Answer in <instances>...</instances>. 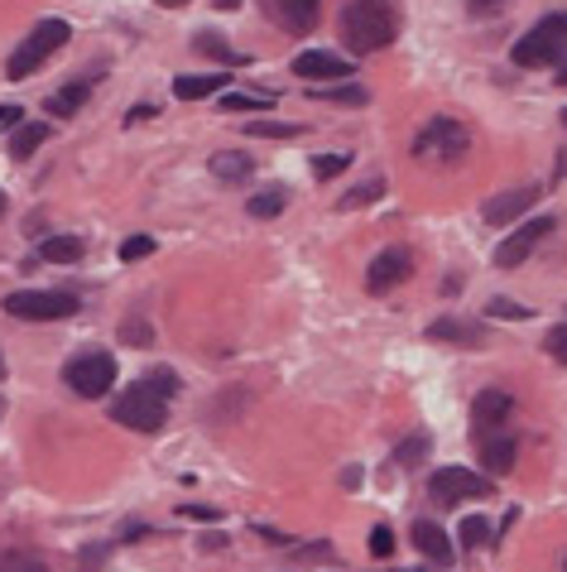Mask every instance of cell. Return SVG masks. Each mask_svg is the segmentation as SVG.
I'll return each instance as SVG.
<instances>
[{
  "label": "cell",
  "instance_id": "cell-1",
  "mask_svg": "<svg viewBox=\"0 0 567 572\" xmlns=\"http://www.w3.org/2000/svg\"><path fill=\"white\" fill-rule=\"evenodd\" d=\"M342 39L352 53H381L399 39V0H352L342 10Z\"/></svg>",
  "mask_w": 567,
  "mask_h": 572
},
{
  "label": "cell",
  "instance_id": "cell-2",
  "mask_svg": "<svg viewBox=\"0 0 567 572\" xmlns=\"http://www.w3.org/2000/svg\"><path fill=\"white\" fill-rule=\"evenodd\" d=\"M467 150H472V136L453 116H433L414 140V159H424V164H457V159H467Z\"/></svg>",
  "mask_w": 567,
  "mask_h": 572
},
{
  "label": "cell",
  "instance_id": "cell-3",
  "mask_svg": "<svg viewBox=\"0 0 567 572\" xmlns=\"http://www.w3.org/2000/svg\"><path fill=\"white\" fill-rule=\"evenodd\" d=\"M111 419L121 423V429H135V433H159L169 423V400L164 394H154L144 380H135L125 394H115Z\"/></svg>",
  "mask_w": 567,
  "mask_h": 572
},
{
  "label": "cell",
  "instance_id": "cell-4",
  "mask_svg": "<svg viewBox=\"0 0 567 572\" xmlns=\"http://www.w3.org/2000/svg\"><path fill=\"white\" fill-rule=\"evenodd\" d=\"M563 53H567V10L544 14V20L515 43V63L519 68H554Z\"/></svg>",
  "mask_w": 567,
  "mask_h": 572
},
{
  "label": "cell",
  "instance_id": "cell-5",
  "mask_svg": "<svg viewBox=\"0 0 567 572\" xmlns=\"http://www.w3.org/2000/svg\"><path fill=\"white\" fill-rule=\"evenodd\" d=\"M68 39H72L68 20H39V24H34V34H29L20 49H14V58H10V68H6V72H10V82H24L29 72H39L58 49H63Z\"/></svg>",
  "mask_w": 567,
  "mask_h": 572
},
{
  "label": "cell",
  "instance_id": "cell-6",
  "mask_svg": "<svg viewBox=\"0 0 567 572\" xmlns=\"http://www.w3.org/2000/svg\"><path fill=\"white\" fill-rule=\"evenodd\" d=\"M63 385L82 400H101L111 385H115V357L111 351H82L63 365Z\"/></svg>",
  "mask_w": 567,
  "mask_h": 572
},
{
  "label": "cell",
  "instance_id": "cell-7",
  "mask_svg": "<svg viewBox=\"0 0 567 572\" xmlns=\"http://www.w3.org/2000/svg\"><path fill=\"white\" fill-rule=\"evenodd\" d=\"M6 313L20 322H58L78 313V299L63 289H20V293H6Z\"/></svg>",
  "mask_w": 567,
  "mask_h": 572
},
{
  "label": "cell",
  "instance_id": "cell-8",
  "mask_svg": "<svg viewBox=\"0 0 567 572\" xmlns=\"http://www.w3.org/2000/svg\"><path fill=\"white\" fill-rule=\"evenodd\" d=\"M496 491V481L472 472V466H438V472L428 476V495L438 505H457V501H476V495H490Z\"/></svg>",
  "mask_w": 567,
  "mask_h": 572
},
{
  "label": "cell",
  "instance_id": "cell-9",
  "mask_svg": "<svg viewBox=\"0 0 567 572\" xmlns=\"http://www.w3.org/2000/svg\"><path fill=\"white\" fill-rule=\"evenodd\" d=\"M558 222H554V217H534V222H525V227H519L515 231V237H505L500 245H496V265L500 270H515V265H525V260H529V251H534V245H539L544 237H548V231H554Z\"/></svg>",
  "mask_w": 567,
  "mask_h": 572
},
{
  "label": "cell",
  "instance_id": "cell-10",
  "mask_svg": "<svg viewBox=\"0 0 567 572\" xmlns=\"http://www.w3.org/2000/svg\"><path fill=\"white\" fill-rule=\"evenodd\" d=\"M260 10L270 14L284 34H308L323 14V0H260Z\"/></svg>",
  "mask_w": 567,
  "mask_h": 572
},
{
  "label": "cell",
  "instance_id": "cell-11",
  "mask_svg": "<svg viewBox=\"0 0 567 572\" xmlns=\"http://www.w3.org/2000/svg\"><path fill=\"white\" fill-rule=\"evenodd\" d=\"M409 270H414L409 251H399V245H389V251H381V255L371 260V270H366V293H389L395 284L409 280Z\"/></svg>",
  "mask_w": 567,
  "mask_h": 572
},
{
  "label": "cell",
  "instance_id": "cell-12",
  "mask_svg": "<svg viewBox=\"0 0 567 572\" xmlns=\"http://www.w3.org/2000/svg\"><path fill=\"white\" fill-rule=\"evenodd\" d=\"M476 438V452H482V466H490V476H505L515 466V452L519 443L505 429H490V433H472Z\"/></svg>",
  "mask_w": 567,
  "mask_h": 572
},
{
  "label": "cell",
  "instance_id": "cell-13",
  "mask_svg": "<svg viewBox=\"0 0 567 572\" xmlns=\"http://www.w3.org/2000/svg\"><path fill=\"white\" fill-rule=\"evenodd\" d=\"M515 414V400L510 390H482V400L472 404V429L476 433H490V429H505Z\"/></svg>",
  "mask_w": 567,
  "mask_h": 572
},
{
  "label": "cell",
  "instance_id": "cell-14",
  "mask_svg": "<svg viewBox=\"0 0 567 572\" xmlns=\"http://www.w3.org/2000/svg\"><path fill=\"white\" fill-rule=\"evenodd\" d=\"M534 202H539V188H515V193H500V198H490L486 208H482V217L490 227H505V222H519Z\"/></svg>",
  "mask_w": 567,
  "mask_h": 572
},
{
  "label": "cell",
  "instance_id": "cell-15",
  "mask_svg": "<svg viewBox=\"0 0 567 572\" xmlns=\"http://www.w3.org/2000/svg\"><path fill=\"white\" fill-rule=\"evenodd\" d=\"M294 72H298V78H337V82H346V78H352V63H346V58H337V53H327V49H308V53H298L294 58Z\"/></svg>",
  "mask_w": 567,
  "mask_h": 572
},
{
  "label": "cell",
  "instance_id": "cell-16",
  "mask_svg": "<svg viewBox=\"0 0 567 572\" xmlns=\"http://www.w3.org/2000/svg\"><path fill=\"white\" fill-rule=\"evenodd\" d=\"M414 549L424 553L428 563H443V568L457 559L453 539H447V534H443V524H433V520H418V524H414Z\"/></svg>",
  "mask_w": 567,
  "mask_h": 572
},
{
  "label": "cell",
  "instance_id": "cell-17",
  "mask_svg": "<svg viewBox=\"0 0 567 572\" xmlns=\"http://www.w3.org/2000/svg\"><path fill=\"white\" fill-rule=\"evenodd\" d=\"M482 322H467V318H438L428 328V342H453V347H476L482 342Z\"/></svg>",
  "mask_w": 567,
  "mask_h": 572
},
{
  "label": "cell",
  "instance_id": "cell-18",
  "mask_svg": "<svg viewBox=\"0 0 567 572\" xmlns=\"http://www.w3.org/2000/svg\"><path fill=\"white\" fill-rule=\"evenodd\" d=\"M87 97H92V82H68L63 92H53L49 101H43V107H49V116H78L82 107H87Z\"/></svg>",
  "mask_w": 567,
  "mask_h": 572
},
{
  "label": "cell",
  "instance_id": "cell-19",
  "mask_svg": "<svg viewBox=\"0 0 567 572\" xmlns=\"http://www.w3.org/2000/svg\"><path fill=\"white\" fill-rule=\"evenodd\" d=\"M251 169H255V159H245V154H231V150L212 154V173L222 183H245V179H251Z\"/></svg>",
  "mask_w": 567,
  "mask_h": 572
},
{
  "label": "cell",
  "instance_id": "cell-20",
  "mask_svg": "<svg viewBox=\"0 0 567 572\" xmlns=\"http://www.w3.org/2000/svg\"><path fill=\"white\" fill-rule=\"evenodd\" d=\"M43 140H49V126H43V121L14 126V140H10V159H29V154H34Z\"/></svg>",
  "mask_w": 567,
  "mask_h": 572
},
{
  "label": "cell",
  "instance_id": "cell-21",
  "mask_svg": "<svg viewBox=\"0 0 567 572\" xmlns=\"http://www.w3.org/2000/svg\"><path fill=\"white\" fill-rule=\"evenodd\" d=\"M82 251H87L82 237H49L39 245V255L53 260V265H72V260H82Z\"/></svg>",
  "mask_w": 567,
  "mask_h": 572
},
{
  "label": "cell",
  "instance_id": "cell-22",
  "mask_svg": "<svg viewBox=\"0 0 567 572\" xmlns=\"http://www.w3.org/2000/svg\"><path fill=\"white\" fill-rule=\"evenodd\" d=\"M222 72H212V78H173V97H183V101H202V97H212V92H222Z\"/></svg>",
  "mask_w": 567,
  "mask_h": 572
},
{
  "label": "cell",
  "instance_id": "cell-23",
  "mask_svg": "<svg viewBox=\"0 0 567 572\" xmlns=\"http://www.w3.org/2000/svg\"><path fill=\"white\" fill-rule=\"evenodd\" d=\"M284 202H288L284 188H260V193L245 202V208H251V217H260V222H270V217H280V212H284Z\"/></svg>",
  "mask_w": 567,
  "mask_h": 572
},
{
  "label": "cell",
  "instance_id": "cell-24",
  "mask_svg": "<svg viewBox=\"0 0 567 572\" xmlns=\"http://www.w3.org/2000/svg\"><path fill=\"white\" fill-rule=\"evenodd\" d=\"M193 49H198V53H207V58H222V63H231V68H241V63H245V53L231 49L222 34H198V39H193Z\"/></svg>",
  "mask_w": 567,
  "mask_h": 572
},
{
  "label": "cell",
  "instance_id": "cell-25",
  "mask_svg": "<svg viewBox=\"0 0 567 572\" xmlns=\"http://www.w3.org/2000/svg\"><path fill=\"white\" fill-rule=\"evenodd\" d=\"M0 572H53L39 553H24V549H6L0 553Z\"/></svg>",
  "mask_w": 567,
  "mask_h": 572
},
{
  "label": "cell",
  "instance_id": "cell-26",
  "mask_svg": "<svg viewBox=\"0 0 567 572\" xmlns=\"http://www.w3.org/2000/svg\"><path fill=\"white\" fill-rule=\"evenodd\" d=\"M457 534H462V544H467V549H490V539H496V534H490V524H486V515H467Z\"/></svg>",
  "mask_w": 567,
  "mask_h": 572
},
{
  "label": "cell",
  "instance_id": "cell-27",
  "mask_svg": "<svg viewBox=\"0 0 567 572\" xmlns=\"http://www.w3.org/2000/svg\"><path fill=\"white\" fill-rule=\"evenodd\" d=\"M222 107H226V111H270L274 97H265V92H226Z\"/></svg>",
  "mask_w": 567,
  "mask_h": 572
},
{
  "label": "cell",
  "instance_id": "cell-28",
  "mask_svg": "<svg viewBox=\"0 0 567 572\" xmlns=\"http://www.w3.org/2000/svg\"><path fill=\"white\" fill-rule=\"evenodd\" d=\"M385 193V179H371V183H361V188H352V193L342 198V212H356V208H371L375 198Z\"/></svg>",
  "mask_w": 567,
  "mask_h": 572
},
{
  "label": "cell",
  "instance_id": "cell-29",
  "mask_svg": "<svg viewBox=\"0 0 567 572\" xmlns=\"http://www.w3.org/2000/svg\"><path fill=\"white\" fill-rule=\"evenodd\" d=\"M313 101H352V107H361L366 87H313Z\"/></svg>",
  "mask_w": 567,
  "mask_h": 572
},
{
  "label": "cell",
  "instance_id": "cell-30",
  "mask_svg": "<svg viewBox=\"0 0 567 572\" xmlns=\"http://www.w3.org/2000/svg\"><path fill=\"white\" fill-rule=\"evenodd\" d=\"M245 136H265V140H288V136H298V126H284V121H245Z\"/></svg>",
  "mask_w": 567,
  "mask_h": 572
},
{
  "label": "cell",
  "instance_id": "cell-31",
  "mask_svg": "<svg viewBox=\"0 0 567 572\" xmlns=\"http://www.w3.org/2000/svg\"><path fill=\"white\" fill-rule=\"evenodd\" d=\"M346 164H352V154H317L313 159V179H337Z\"/></svg>",
  "mask_w": 567,
  "mask_h": 572
},
{
  "label": "cell",
  "instance_id": "cell-32",
  "mask_svg": "<svg viewBox=\"0 0 567 572\" xmlns=\"http://www.w3.org/2000/svg\"><path fill=\"white\" fill-rule=\"evenodd\" d=\"M144 385H150L154 394H164V400H173V394H179V375L173 371H150L144 375Z\"/></svg>",
  "mask_w": 567,
  "mask_h": 572
},
{
  "label": "cell",
  "instance_id": "cell-33",
  "mask_svg": "<svg viewBox=\"0 0 567 572\" xmlns=\"http://www.w3.org/2000/svg\"><path fill=\"white\" fill-rule=\"evenodd\" d=\"M544 351H548V357H554L558 365H567V322H558V328L544 337Z\"/></svg>",
  "mask_w": 567,
  "mask_h": 572
},
{
  "label": "cell",
  "instance_id": "cell-34",
  "mask_svg": "<svg viewBox=\"0 0 567 572\" xmlns=\"http://www.w3.org/2000/svg\"><path fill=\"white\" fill-rule=\"evenodd\" d=\"M371 553L375 559H389V553H395V534H389V524H375L371 530Z\"/></svg>",
  "mask_w": 567,
  "mask_h": 572
},
{
  "label": "cell",
  "instance_id": "cell-35",
  "mask_svg": "<svg viewBox=\"0 0 567 572\" xmlns=\"http://www.w3.org/2000/svg\"><path fill=\"white\" fill-rule=\"evenodd\" d=\"M144 255H154V237H130L121 245V260H144Z\"/></svg>",
  "mask_w": 567,
  "mask_h": 572
},
{
  "label": "cell",
  "instance_id": "cell-36",
  "mask_svg": "<svg viewBox=\"0 0 567 572\" xmlns=\"http://www.w3.org/2000/svg\"><path fill=\"white\" fill-rule=\"evenodd\" d=\"M424 452H428V438H409V443L395 452V462H399V466H414L418 458H424Z\"/></svg>",
  "mask_w": 567,
  "mask_h": 572
},
{
  "label": "cell",
  "instance_id": "cell-37",
  "mask_svg": "<svg viewBox=\"0 0 567 572\" xmlns=\"http://www.w3.org/2000/svg\"><path fill=\"white\" fill-rule=\"evenodd\" d=\"M107 553H111V544H87L82 549V572H97L101 563H107Z\"/></svg>",
  "mask_w": 567,
  "mask_h": 572
},
{
  "label": "cell",
  "instance_id": "cell-38",
  "mask_svg": "<svg viewBox=\"0 0 567 572\" xmlns=\"http://www.w3.org/2000/svg\"><path fill=\"white\" fill-rule=\"evenodd\" d=\"M490 313L505 318V322H515V318H529V308L525 303H510V299H496V303H490Z\"/></svg>",
  "mask_w": 567,
  "mask_h": 572
},
{
  "label": "cell",
  "instance_id": "cell-39",
  "mask_svg": "<svg viewBox=\"0 0 567 572\" xmlns=\"http://www.w3.org/2000/svg\"><path fill=\"white\" fill-rule=\"evenodd\" d=\"M467 10L482 20V14H500L505 10V0H467Z\"/></svg>",
  "mask_w": 567,
  "mask_h": 572
},
{
  "label": "cell",
  "instance_id": "cell-40",
  "mask_svg": "<svg viewBox=\"0 0 567 572\" xmlns=\"http://www.w3.org/2000/svg\"><path fill=\"white\" fill-rule=\"evenodd\" d=\"M183 515L188 520H222V510L216 505H183Z\"/></svg>",
  "mask_w": 567,
  "mask_h": 572
},
{
  "label": "cell",
  "instance_id": "cell-41",
  "mask_svg": "<svg viewBox=\"0 0 567 572\" xmlns=\"http://www.w3.org/2000/svg\"><path fill=\"white\" fill-rule=\"evenodd\" d=\"M20 126V107H0V130H14Z\"/></svg>",
  "mask_w": 567,
  "mask_h": 572
},
{
  "label": "cell",
  "instance_id": "cell-42",
  "mask_svg": "<svg viewBox=\"0 0 567 572\" xmlns=\"http://www.w3.org/2000/svg\"><path fill=\"white\" fill-rule=\"evenodd\" d=\"M554 68H558V87H567V53L558 58V63H554Z\"/></svg>",
  "mask_w": 567,
  "mask_h": 572
},
{
  "label": "cell",
  "instance_id": "cell-43",
  "mask_svg": "<svg viewBox=\"0 0 567 572\" xmlns=\"http://www.w3.org/2000/svg\"><path fill=\"white\" fill-rule=\"evenodd\" d=\"M0 419H6V394H0Z\"/></svg>",
  "mask_w": 567,
  "mask_h": 572
},
{
  "label": "cell",
  "instance_id": "cell-44",
  "mask_svg": "<svg viewBox=\"0 0 567 572\" xmlns=\"http://www.w3.org/2000/svg\"><path fill=\"white\" fill-rule=\"evenodd\" d=\"M159 6H183V0H159Z\"/></svg>",
  "mask_w": 567,
  "mask_h": 572
},
{
  "label": "cell",
  "instance_id": "cell-45",
  "mask_svg": "<svg viewBox=\"0 0 567 572\" xmlns=\"http://www.w3.org/2000/svg\"><path fill=\"white\" fill-rule=\"evenodd\" d=\"M0 380H6V357H0Z\"/></svg>",
  "mask_w": 567,
  "mask_h": 572
},
{
  "label": "cell",
  "instance_id": "cell-46",
  "mask_svg": "<svg viewBox=\"0 0 567 572\" xmlns=\"http://www.w3.org/2000/svg\"><path fill=\"white\" fill-rule=\"evenodd\" d=\"M0 212H6V193H0Z\"/></svg>",
  "mask_w": 567,
  "mask_h": 572
},
{
  "label": "cell",
  "instance_id": "cell-47",
  "mask_svg": "<svg viewBox=\"0 0 567 572\" xmlns=\"http://www.w3.org/2000/svg\"><path fill=\"white\" fill-rule=\"evenodd\" d=\"M563 126H567V111H563Z\"/></svg>",
  "mask_w": 567,
  "mask_h": 572
},
{
  "label": "cell",
  "instance_id": "cell-48",
  "mask_svg": "<svg viewBox=\"0 0 567 572\" xmlns=\"http://www.w3.org/2000/svg\"><path fill=\"white\" fill-rule=\"evenodd\" d=\"M563 572H567V559H563Z\"/></svg>",
  "mask_w": 567,
  "mask_h": 572
}]
</instances>
